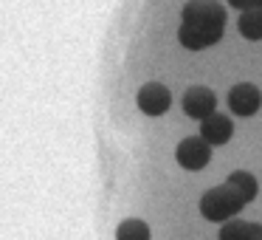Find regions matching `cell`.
I'll list each match as a JSON object with an SVG mask.
<instances>
[{
  "instance_id": "1",
  "label": "cell",
  "mask_w": 262,
  "mask_h": 240,
  "mask_svg": "<svg viewBox=\"0 0 262 240\" xmlns=\"http://www.w3.org/2000/svg\"><path fill=\"white\" fill-rule=\"evenodd\" d=\"M243 206L245 204L226 187V184H223V187L209 189V192L200 198V212H203V217H206V221H214V223L234 217L239 209H243Z\"/></svg>"
},
{
  "instance_id": "2",
  "label": "cell",
  "mask_w": 262,
  "mask_h": 240,
  "mask_svg": "<svg viewBox=\"0 0 262 240\" xmlns=\"http://www.w3.org/2000/svg\"><path fill=\"white\" fill-rule=\"evenodd\" d=\"M183 23L200 26V29H223L226 26V9L214 0H192L183 6Z\"/></svg>"
},
{
  "instance_id": "3",
  "label": "cell",
  "mask_w": 262,
  "mask_h": 240,
  "mask_svg": "<svg viewBox=\"0 0 262 240\" xmlns=\"http://www.w3.org/2000/svg\"><path fill=\"white\" fill-rule=\"evenodd\" d=\"M175 158L183 170H203L211 161V144L206 142L203 136H189L178 144Z\"/></svg>"
},
{
  "instance_id": "4",
  "label": "cell",
  "mask_w": 262,
  "mask_h": 240,
  "mask_svg": "<svg viewBox=\"0 0 262 240\" xmlns=\"http://www.w3.org/2000/svg\"><path fill=\"white\" fill-rule=\"evenodd\" d=\"M228 105H231V110L237 116H254L262 105V93H259V88L251 85V82H239V85H234L231 93H228Z\"/></svg>"
},
{
  "instance_id": "5",
  "label": "cell",
  "mask_w": 262,
  "mask_h": 240,
  "mask_svg": "<svg viewBox=\"0 0 262 240\" xmlns=\"http://www.w3.org/2000/svg\"><path fill=\"white\" fill-rule=\"evenodd\" d=\"M214 108H217V99L209 88L194 85L183 93V110H186V116H192V119H200V122L209 119V116L214 113Z\"/></svg>"
},
{
  "instance_id": "6",
  "label": "cell",
  "mask_w": 262,
  "mask_h": 240,
  "mask_svg": "<svg viewBox=\"0 0 262 240\" xmlns=\"http://www.w3.org/2000/svg\"><path fill=\"white\" fill-rule=\"evenodd\" d=\"M169 102H172V96L161 82H147V85L138 91V108H141L147 116L166 113V110H169Z\"/></svg>"
},
{
  "instance_id": "7",
  "label": "cell",
  "mask_w": 262,
  "mask_h": 240,
  "mask_svg": "<svg viewBox=\"0 0 262 240\" xmlns=\"http://www.w3.org/2000/svg\"><path fill=\"white\" fill-rule=\"evenodd\" d=\"M220 37L223 29H200V26H186V23H181V29H178V40L189 51H203V48L214 46Z\"/></svg>"
},
{
  "instance_id": "8",
  "label": "cell",
  "mask_w": 262,
  "mask_h": 240,
  "mask_svg": "<svg viewBox=\"0 0 262 240\" xmlns=\"http://www.w3.org/2000/svg\"><path fill=\"white\" fill-rule=\"evenodd\" d=\"M231 133H234V125H231V119L228 116H220V113H211L209 119H203L200 122V136L206 138L209 144H226L228 138H231Z\"/></svg>"
},
{
  "instance_id": "9",
  "label": "cell",
  "mask_w": 262,
  "mask_h": 240,
  "mask_svg": "<svg viewBox=\"0 0 262 240\" xmlns=\"http://www.w3.org/2000/svg\"><path fill=\"white\" fill-rule=\"evenodd\" d=\"M226 187L231 189V192L237 195V198L243 201V204L254 201V198H256V192H259V187H256V178L251 175V172H245V170L231 172V175L226 178Z\"/></svg>"
},
{
  "instance_id": "10",
  "label": "cell",
  "mask_w": 262,
  "mask_h": 240,
  "mask_svg": "<svg viewBox=\"0 0 262 240\" xmlns=\"http://www.w3.org/2000/svg\"><path fill=\"white\" fill-rule=\"evenodd\" d=\"M237 29L245 40H262V9H248L239 14Z\"/></svg>"
},
{
  "instance_id": "11",
  "label": "cell",
  "mask_w": 262,
  "mask_h": 240,
  "mask_svg": "<svg viewBox=\"0 0 262 240\" xmlns=\"http://www.w3.org/2000/svg\"><path fill=\"white\" fill-rule=\"evenodd\" d=\"M116 240H149V226L144 221H138V217H130V221L119 223Z\"/></svg>"
},
{
  "instance_id": "12",
  "label": "cell",
  "mask_w": 262,
  "mask_h": 240,
  "mask_svg": "<svg viewBox=\"0 0 262 240\" xmlns=\"http://www.w3.org/2000/svg\"><path fill=\"white\" fill-rule=\"evenodd\" d=\"M220 240H251V223L245 221H228L220 229Z\"/></svg>"
},
{
  "instance_id": "13",
  "label": "cell",
  "mask_w": 262,
  "mask_h": 240,
  "mask_svg": "<svg viewBox=\"0 0 262 240\" xmlns=\"http://www.w3.org/2000/svg\"><path fill=\"white\" fill-rule=\"evenodd\" d=\"M234 9H243V12H248V9H262V0H228Z\"/></svg>"
},
{
  "instance_id": "14",
  "label": "cell",
  "mask_w": 262,
  "mask_h": 240,
  "mask_svg": "<svg viewBox=\"0 0 262 240\" xmlns=\"http://www.w3.org/2000/svg\"><path fill=\"white\" fill-rule=\"evenodd\" d=\"M251 240H262V226L251 223Z\"/></svg>"
}]
</instances>
